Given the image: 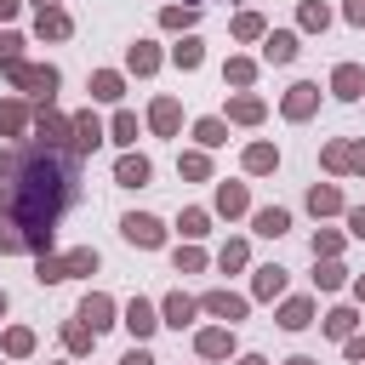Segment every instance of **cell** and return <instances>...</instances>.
<instances>
[{"label": "cell", "instance_id": "cell-30", "mask_svg": "<svg viewBox=\"0 0 365 365\" xmlns=\"http://www.w3.org/2000/svg\"><path fill=\"white\" fill-rule=\"evenodd\" d=\"M177 63L194 68V63H200V40H182V46H177Z\"/></svg>", "mask_w": 365, "mask_h": 365}, {"label": "cell", "instance_id": "cell-5", "mask_svg": "<svg viewBox=\"0 0 365 365\" xmlns=\"http://www.w3.org/2000/svg\"><path fill=\"white\" fill-rule=\"evenodd\" d=\"M262 51H268V63H291V57H297V34H285V29H279V34H268V46H262Z\"/></svg>", "mask_w": 365, "mask_h": 365}, {"label": "cell", "instance_id": "cell-42", "mask_svg": "<svg viewBox=\"0 0 365 365\" xmlns=\"http://www.w3.org/2000/svg\"><path fill=\"white\" fill-rule=\"evenodd\" d=\"M348 354H354V359H365V336H354V342H348Z\"/></svg>", "mask_w": 365, "mask_h": 365}, {"label": "cell", "instance_id": "cell-48", "mask_svg": "<svg viewBox=\"0 0 365 365\" xmlns=\"http://www.w3.org/2000/svg\"><path fill=\"white\" fill-rule=\"evenodd\" d=\"M359 297H365V279H359Z\"/></svg>", "mask_w": 365, "mask_h": 365}, {"label": "cell", "instance_id": "cell-20", "mask_svg": "<svg viewBox=\"0 0 365 365\" xmlns=\"http://www.w3.org/2000/svg\"><path fill=\"white\" fill-rule=\"evenodd\" d=\"M279 325H291V331H302V325H308V302H285V314H279Z\"/></svg>", "mask_w": 365, "mask_h": 365}, {"label": "cell", "instance_id": "cell-29", "mask_svg": "<svg viewBox=\"0 0 365 365\" xmlns=\"http://www.w3.org/2000/svg\"><path fill=\"white\" fill-rule=\"evenodd\" d=\"M234 34H240V40H257V34H262V23H257V17H251V11H245V17H240V23H234Z\"/></svg>", "mask_w": 365, "mask_h": 365}, {"label": "cell", "instance_id": "cell-25", "mask_svg": "<svg viewBox=\"0 0 365 365\" xmlns=\"http://www.w3.org/2000/svg\"><path fill=\"white\" fill-rule=\"evenodd\" d=\"M91 91H97V97H120V74H97Z\"/></svg>", "mask_w": 365, "mask_h": 365}, {"label": "cell", "instance_id": "cell-3", "mask_svg": "<svg viewBox=\"0 0 365 365\" xmlns=\"http://www.w3.org/2000/svg\"><path fill=\"white\" fill-rule=\"evenodd\" d=\"M120 228H125L131 245H160V222H154V217H125Z\"/></svg>", "mask_w": 365, "mask_h": 365}, {"label": "cell", "instance_id": "cell-6", "mask_svg": "<svg viewBox=\"0 0 365 365\" xmlns=\"http://www.w3.org/2000/svg\"><path fill=\"white\" fill-rule=\"evenodd\" d=\"M120 182H125V188H143V182H148V160H143V154H125V160H120Z\"/></svg>", "mask_w": 365, "mask_h": 365}, {"label": "cell", "instance_id": "cell-37", "mask_svg": "<svg viewBox=\"0 0 365 365\" xmlns=\"http://www.w3.org/2000/svg\"><path fill=\"white\" fill-rule=\"evenodd\" d=\"M17 46H23L17 34H0V63H17Z\"/></svg>", "mask_w": 365, "mask_h": 365}, {"label": "cell", "instance_id": "cell-22", "mask_svg": "<svg viewBox=\"0 0 365 365\" xmlns=\"http://www.w3.org/2000/svg\"><path fill=\"white\" fill-rule=\"evenodd\" d=\"M200 143H205V148H217V143H228V137H222V120H200Z\"/></svg>", "mask_w": 365, "mask_h": 365}, {"label": "cell", "instance_id": "cell-4", "mask_svg": "<svg viewBox=\"0 0 365 365\" xmlns=\"http://www.w3.org/2000/svg\"><path fill=\"white\" fill-rule=\"evenodd\" d=\"M97 137H103L97 114H80V120H74V148H80V154H91V148H97Z\"/></svg>", "mask_w": 365, "mask_h": 365}, {"label": "cell", "instance_id": "cell-33", "mask_svg": "<svg viewBox=\"0 0 365 365\" xmlns=\"http://www.w3.org/2000/svg\"><path fill=\"white\" fill-rule=\"evenodd\" d=\"M17 125H23V108L6 103V108H0V131H17Z\"/></svg>", "mask_w": 365, "mask_h": 365}, {"label": "cell", "instance_id": "cell-21", "mask_svg": "<svg viewBox=\"0 0 365 365\" xmlns=\"http://www.w3.org/2000/svg\"><path fill=\"white\" fill-rule=\"evenodd\" d=\"M234 120H245V125L262 120V103H257V97H240V103H234Z\"/></svg>", "mask_w": 365, "mask_h": 365}, {"label": "cell", "instance_id": "cell-43", "mask_svg": "<svg viewBox=\"0 0 365 365\" xmlns=\"http://www.w3.org/2000/svg\"><path fill=\"white\" fill-rule=\"evenodd\" d=\"M348 222H354V234H365V211H354V217H348Z\"/></svg>", "mask_w": 365, "mask_h": 365}, {"label": "cell", "instance_id": "cell-24", "mask_svg": "<svg viewBox=\"0 0 365 365\" xmlns=\"http://www.w3.org/2000/svg\"><path fill=\"white\" fill-rule=\"evenodd\" d=\"M154 63H160V57H154V51H148V46H131V68H137V74H148V68H154Z\"/></svg>", "mask_w": 365, "mask_h": 365}, {"label": "cell", "instance_id": "cell-46", "mask_svg": "<svg viewBox=\"0 0 365 365\" xmlns=\"http://www.w3.org/2000/svg\"><path fill=\"white\" fill-rule=\"evenodd\" d=\"M291 365H314V359H291Z\"/></svg>", "mask_w": 365, "mask_h": 365}, {"label": "cell", "instance_id": "cell-18", "mask_svg": "<svg viewBox=\"0 0 365 365\" xmlns=\"http://www.w3.org/2000/svg\"><path fill=\"white\" fill-rule=\"evenodd\" d=\"M40 143H46V148H57V143H63V120L40 114Z\"/></svg>", "mask_w": 365, "mask_h": 365}, {"label": "cell", "instance_id": "cell-27", "mask_svg": "<svg viewBox=\"0 0 365 365\" xmlns=\"http://www.w3.org/2000/svg\"><path fill=\"white\" fill-rule=\"evenodd\" d=\"M40 279L51 285V279H68V262H51V257H40Z\"/></svg>", "mask_w": 365, "mask_h": 365}, {"label": "cell", "instance_id": "cell-32", "mask_svg": "<svg viewBox=\"0 0 365 365\" xmlns=\"http://www.w3.org/2000/svg\"><path fill=\"white\" fill-rule=\"evenodd\" d=\"M86 268H97V251H74L68 257V274H86Z\"/></svg>", "mask_w": 365, "mask_h": 365}, {"label": "cell", "instance_id": "cell-10", "mask_svg": "<svg viewBox=\"0 0 365 365\" xmlns=\"http://www.w3.org/2000/svg\"><path fill=\"white\" fill-rule=\"evenodd\" d=\"M285 291V268H257V297H279Z\"/></svg>", "mask_w": 365, "mask_h": 365}, {"label": "cell", "instance_id": "cell-44", "mask_svg": "<svg viewBox=\"0 0 365 365\" xmlns=\"http://www.w3.org/2000/svg\"><path fill=\"white\" fill-rule=\"evenodd\" d=\"M0 177H11V154H0Z\"/></svg>", "mask_w": 365, "mask_h": 365}, {"label": "cell", "instance_id": "cell-38", "mask_svg": "<svg viewBox=\"0 0 365 365\" xmlns=\"http://www.w3.org/2000/svg\"><path fill=\"white\" fill-rule=\"evenodd\" d=\"M302 23L308 29H325V6H302Z\"/></svg>", "mask_w": 365, "mask_h": 365}, {"label": "cell", "instance_id": "cell-14", "mask_svg": "<svg viewBox=\"0 0 365 365\" xmlns=\"http://www.w3.org/2000/svg\"><path fill=\"white\" fill-rule=\"evenodd\" d=\"M188 319H194V302H188V297H171V302H165V325H177V331H182Z\"/></svg>", "mask_w": 365, "mask_h": 365}, {"label": "cell", "instance_id": "cell-45", "mask_svg": "<svg viewBox=\"0 0 365 365\" xmlns=\"http://www.w3.org/2000/svg\"><path fill=\"white\" fill-rule=\"evenodd\" d=\"M11 6H17V0H0V17H6V11H11Z\"/></svg>", "mask_w": 365, "mask_h": 365}, {"label": "cell", "instance_id": "cell-41", "mask_svg": "<svg viewBox=\"0 0 365 365\" xmlns=\"http://www.w3.org/2000/svg\"><path fill=\"white\" fill-rule=\"evenodd\" d=\"M348 17H354V23H365V0H348Z\"/></svg>", "mask_w": 365, "mask_h": 365}, {"label": "cell", "instance_id": "cell-26", "mask_svg": "<svg viewBox=\"0 0 365 365\" xmlns=\"http://www.w3.org/2000/svg\"><path fill=\"white\" fill-rule=\"evenodd\" d=\"M308 205H314V211H336V188H314Z\"/></svg>", "mask_w": 365, "mask_h": 365}, {"label": "cell", "instance_id": "cell-13", "mask_svg": "<svg viewBox=\"0 0 365 365\" xmlns=\"http://www.w3.org/2000/svg\"><path fill=\"white\" fill-rule=\"evenodd\" d=\"M308 108H314V86H297V91L285 97V114H291V120H302Z\"/></svg>", "mask_w": 365, "mask_h": 365}, {"label": "cell", "instance_id": "cell-34", "mask_svg": "<svg viewBox=\"0 0 365 365\" xmlns=\"http://www.w3.org/2000/svg\"><path fill=\"white\" fill-rule=\"evenodd\" d=\"M0 251H23V228H17V222L0 228Z\"/></svg>", "mask_w": 365, "mask_h": 365}, {"label": "cell", "instance_id": "cell-16", "mask_svg": "<svg viewBox=\"0 0 365 365\" xmlns=\"http://www.w3.org/2000/svg\"><path fill=\"white\" fill-rule=\"evenodd\" d=\"M40 34L63 40V34H68V17H63V11H40Z\"/></svg>", "mask_w": 365, "mask_h": 365}, {"label": "cell", "instance_id": "cell-36", "mask_svg": "<svg viewBox=\"0 0 365 365\" xmlns=\"http://www.w3.org/2000/svg\"><path fill=\"white\" fill-rule=\"evenodd\" d=\"M6 348H11V354H29V348H34V336H29V331H11V336H6Z\"/></svg>", "mask_w": 365, "mask_h": 365}, {"label": "cell", "instance_id": "cell-23", "mask_svg": "<svg viewBox=\"0 0 365 365\" xmlns=\"http://www.w3.org/2000/svg\"><path fill=\"white\" fill-rule=\"evenodd\" d=\"M245 165H251V171H274V148H262V143H257V148L245 154Z\"/></svg>", "mask_w": 365, "mask_h": 365}, {"label": "cell", "instance_id": "cell-1", "mask_svg": "<svg viewBox=\"0 0 365 365\" xmlns=\"http://www.w3.org/2000/svg\"><path fill=\"white\" fill-rule=\"evenodd\" d=\"M74 182H80V165L68 154L46 148V143H34V148H23L11 160V200H6V211L23 228V251L51 240V222L74 205Z\"/></svg>", "mask_w": 365, "mask_h": 365}, {"label": "cell", "instance_id": "cell-17", "mask_svg": "<svg viewBox=\"0 0 365 365\" xmlns=\"http://www.w3.org/2000/svg\"><path fill=\"white\" fill-rule=\"evenodd\" d=\"M86 319H91V331L97 325H108V297H86V308H80Z\"/></svg>", "mask_w": 365, "mask_h": 365}, {"label": "cell", "instance_id": "cell-11", "mask_svg": "<svg viewBox=\"0 0 365 365\" xmlns=\"http://www.w3.org/2000/svg\"><path fill=\"white\" fill-rule=\"evenodd\" d=\"M125 325H131V331L143 336V331H154L160 319H154V308H148V302H131V308H125Z\"/></svg>", "mask_w": 365, "mask_h": 365}, {"label": "cell", "instance_id": "cell-39", "mask_svg": "<svg viewBox=\"0 0 365 365\" xmlns=\"http://www.w3.org/2000/svg\"><path fill=\"white\" fill-rule=\"evenodd\" d=\"M240 262H245V245H240V240H234V245H228V251H222V268H240Z\"/></svg>", "mask_w": 365, "mask_h": 365}, {"label": "cell", "instance_id": "cell-31", "mask_svg": "<svg viewBox=\"0 0 365 365\" xmlns=\"http://www.w3.org/2000/svg\"><path fill=\"white\" fill-rule=\"evenodd\" d=\"M182 234H188V240L205 234V211H182Z\"/></svg>", "mask_w": 365, "mask_h": 365}, {"label": "cell", "instance_id": "cell-50", "mask_svg": "<svg viewBox=\"0 0 365 365\" xmlns=\"http://www.w3.org/2000/svg\"><path fill=\"white\" fill-rule=\"evenodd\" d=\"M46 6H51V0H40V11H46Z\"/></svg>", "mask_w": 365, "mask_h": 365}, {"label": "cell", "instance_id": "cell-19", "mask_svg": "<svg viewBox=\"0 0 365 365\" xmlns=\"http://www.w3.org/2000/svg\"><path fill=\"white\" fill-rule=\"evenodd\" d=\"M217 205H222V211H245V188H234V182H222V194H217Z\"/></svg>", "mask_w": 365, "mask_h": 365}, {"label": "cell", "instance_id": "cell-15", "mask_svg": "<svg viewBox=\"0 0 365 365\" xmlns=\"http://www.w3.org/2000/svg\"><path fill=\"white\" fill-rule=\"evenodd\" d=\"M285 228H291L285 211H257V234H285Z\"/></svg>", "mask_w": 365, "mask_h": 365}, {"label": "cell", "instance_id": "cell-7", "mask_svg": "<svg viewBox=\"0 0 365 365\" xmlns=\"http://www.w3.org/2000/svg\"><path fill=\"white\" fill-rule=\"evenodd\" d=\"M359 91H365V74H359L354 63H342V68H336V97H359Z\"/></svg>", "mask_w": 365, "mask_h": 365}, {"label": "cell", "instance_id": "cell-47", "mask_svg": "<svg viewBox=\"0 0 365 365\" xmlns=\"http://www.w3.org/2000/svg\"><path fill=\"white\" fill-rule=\"evenodd\" d=\"M0 314H6V291H0Z\"/></svg>", "mask_w": 365, "mask_h": 365}, {"label": "cell", "instance_id": "cell-40", "mask_svg": "<svg viewBox=\"0 0 365 365\" xmlns=\"http://www.w3.org/2000/svg\"><path fill=\"white\" fill-rule=\"evenodd\" d=\"M120 365H154V359H148V354H143V348H131V354H125V359H120Z\"/></svg>", "mask_w": 365, "mask_h": 365}, {"label": "cell", "instance_id": "cell-12", "mask_svg": "<svg viewBox=\"0 0 365 365\" xmlns=\"http://www.w3.org/2000/svg\"><path fill=\"white\" fill-rule=\"evenodd\" d=\"M228 348H234V336H228V331H205V336H200V354H205V359H222Z\"/></svg>", "mask_w": 365, "mask_h": 365}, {"label": "cell", "instance_id": "cell-35", "mask_svg": "<svg viewBox=\"0 0 365 365\" xmlns=\"http://www.w3.org/2000/svg\"><path fill=\"white\" fill-rule=\"evenodd\" d=\"M114 137H120V143H131V137H137V120H131V114H120V120H114Z\"/></svg>", "mask_w": 365, "mask_h": 365}, {"label": "cell", "instance_id": "cell-2", "mask_svg": "<svg viewBox=\"0 0 365 365\" xmlns=\"http://www.w3.org/2000/svg\"><path fill=\"white\" fill-rule=\"evenodd\" d=\"M11 80H17V86H29V91H40V97H51V91H57V68H23V63H11Z\"/></svg>", "mask_w": 365, "mask_h": 365}, {"label": "cell", "instance_id": "cell-28", "mask_svg": "<svg viewBox=\"0 0 365 365\" xmlns=\"http://www.w3.org/2000/svg\"><path fill=\"white\" fill-rule=\"evenodd\" d=\"M325 325H331V336H348V331H354V314H348V308H336Z\"/></svg>", "mask_w": 365, "mask_h": 365}, {"label": "cell", "instance_id": "cell-9", "mask_svg": "<svg viewBox=\"0 0 365 365\" xmlns=\"http://www.w3.org/2000/svg\"><path fill=\"white\" fill-rule=\"evenodd\" d=\"M148 120H154V131H177V103H171V97H160V103L148 108Z\"/></svg>", "mask_w": 365, "mask_h": 365}, {"label": "cell", "instance_id": "cell-8", "mask_svg": "<svg viewBox=\"0 0 365 365\" xmlns=\"http://www.w3.org/2000/svg\"><path fill=\"white\" fill-rule=\"evenodd\" d=\"M205 308H211V314H222V319H240V314H245V302H240V297H228V291H211V297H205Z\"/></svg>", "mask_w": 365, "mask_h": 365}, {"label": "cell", "instance_id": "cell-49", "mask_svg": "<svg viewBox=\"0 0 365 365\" xmlns=\"http://www.w3.org/2000/svg\"><path fill=\"white\" fill-rule=\"evenodd\" d=\"M245 365H262V359H245Z\"/></svg>", "mask_w": 365, "mask_h": 365}]
</instances>
